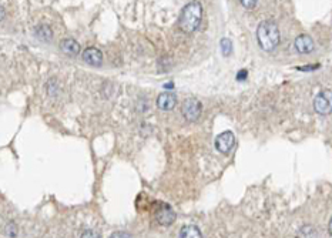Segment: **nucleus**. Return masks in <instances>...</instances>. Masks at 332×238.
Here are the masks:
<instances>
[{
    "instance_id": "obj_1",
    "label": "nucleus",
    "mask_w": 332,
    "mask_h": 238,
    "mask_svg": "<svg viewBox=\"0 0 332 238\" xmlns=\"http://www.w3.org/2000/svg\"><path fill=\"white\" fill-rule=\"evenodd\" d=\"M257 40H258L259 47L264 52H273L281 40V33L277 23L273 20H265L259 23L257 29Z\"/></svg>"
},
{
    "instance_id": "obj_2",
    "label": "nucleus",
    "mask_w": 332,
    "mask_h": 238,
    "mask_svg": "<svg viewBox=\"0 0 332 238\" xmlns=\"http://www.w3.org/2000/svg\"><path fill=\"white\" fill-rule=\"evenodd\" d=\"M203 19V6L200 1H191L185 6L178 19L180 29L184 33H194Z\"/></svg>"
},
{
    "instance_id": "obj_3",
    "label": "nucleus",
    "mask_w": 332,
    "mask_h": 238,
    "mask_svg": "<svg viewBox=\"0 0 332 238\" xmlns=\"http://www.w3.org/2000/svg\"><path fill=\"white\" fill-rule=\"evenodd\" d=\"M201 103L197 100V99H188L185 100L184 104H183V116L185 117L187 121L190 123H194L200 119L201 116Z\"/></svg>"
},
{
    "instance_id": "obj_4",
    "label": "nucleus",
    "mask_w": 332,
    "mask_h": 238,
    "mask_svg": "<svg viewBox=\"0 0 332 238\" xmlns=\"http://www.w3.org/2000/svg\"><path fill=\"white\" fill-rule=\"evenodd\" d=\"M331 90H322L314 100V109L318 114L327 116L331 113Z\"/></svg>"
},
{
    "instance_id": "obj_5",
    "label": "nucleus",
    "mask_w": 332,
    "mask_h": 238,
    "mask_svg": "<svg viewBox=\"0 0 332 238\" xmlns=\"http://www.w3.org/2000/svg\"><path fill=\"white\" fill-rule=\"evenodd\" d=\"M234 143H235L234 134L231 131H224L215 139V148L222 154H228L233 150Z\"/></svg>"
},
{
    "instance_id": "obj_6",
    "label": "nucleus",
    "mask_w": 332,
    "mask_h": 238,
    "mask_svg": "<svg viewBox=\"0 0 332 238\" xmlns=\"http://www.w3.org/2000/svg\"><path fill=\"white\" fill-rule=\"evenodd\" d=\"M156 218L158 221V224L166 225L167 227V225H171V224L176 221L177 216H176L174 210H173L170 205H167V204H160L158 210L156 211Z\"/></svg>"
},
{
    "instance_id": "obj_7",
    "label": "nucleus",
    "mask_w": 332,
    "mask_h": 238,
    "mask_svg": "<svg viewBox=\"0 0 332 238\" xmlns=\"http://www.w3.org/2000/svg\"><path fill=\"white\" fill-rule=\"evenodd\" d=\"M81 57H83V60H84L87 64L94 66V67H98V66L103 64V53H101L98 49H96V47H87V49L83 52Z\"/></svg>"
},
{
    "instance_id": "obj_8",
    "label": "nucleus",
    "mask_w": 332,
    "mask_h": 238,
    "mask_svg": "<svg viewBox=\"0 0 332 238\" xmlns=\"http://www.w3.org/2000/svg\"><path fill=\"white\" fill-rule=\"evenodd\" d=\"M294 46H295V49L299 53L308 55V53H311V52L314 50L315 43L311 36H308V35H301V36H298L295 39Z\"/></svg>"
},
{
    "instance_id": "obj_9",
    "label": "nucleus",
    "mask_w": 332,
    "mask_h": 238,
    "mask_svg": "<svg viewBox=\"0 0 332 238\" xmlns=\"http://www.w3.org/2000/svg\"><path fill=\"white\" fill-rule=\"evenodd\" d=\"M177 104V96L174 93H161L158 97H157V107L160 110H173Z\"/></svg>"
},
{
    "instance_id": "obj_10",
    "label": "nucleus",
    "mask_w": 332,
    "mask_h": 238,
    "mask_svg": "<svg viewBox=\"0 0 332 238\" xmlns=\"http://www.w3.org/2000/svg\"><path fill=\"white\" fill-rule=\"evenodd\" d=\"M60 49L64 55L77 56L80 53V44L74 39H64L60 43Z\"/></svg>"
},
{
    "instance_id": "obj_11",
    "label": "nucleus",
    "mask_w": 332,
    "mask_h": 238,
    "mask_svg": "<svg viewBox=\"0 0 332 238\" xmlns=\"http://www.w3.org/2000/svg\"><path fill=\"white\" fill-rule=\"evenodd\" d=\"M178 238H203V234L198 227L195 225H185L180 230Z\"/></svg>"
},
{
    "instance_id": "obj_12",
    "label": "nucleus",
    "mask_w": 332,
    "mask_h": 238,
    "mask_svg": "<svg viewBox=\"0 0 332 238\" xmlns=\"http://www.w3.org/2000/svg\"><path fill=\"white\" fill-rule=\"evenodd\" d=\"M35 35L36 37H39L40 40L43 41H50L53 39V32L49 26L46 24H39L36 29H35Z\"/></svg>"
},
{
    "instance_id": "obj_13",
    "label": "nucleus",
    "mask_w": 332,
    "mask_h": 238,
    "mask_svg": "<svg viewBox=\"0 0 332 238\" xmlns=\"http://www.w3.org/2000/svg\"><path fill=\"white\" fill-rule=\"evenodd\" d=\"M298 238H318V231L311 225H305L298 231Z\"/></svg>"
},
{
    "instance_id": "obj_14",
    "label": "nucleus",
    "mask_w": 332,
    "mask_h": 238,
    "mask_svg": "<svg viewBox=\"0 0 332 238\" xmlns=\"http://www.w3.org/2000/svg\"><path fill=\"white\" fill-rule=\"evenodd\" d=\"M221 50H222V55L224 56L231 55V52H233V43H231V40H228V39H222Z\"/></svg>"
},
{
    "instance_id": "obj_15",
    "label": "nucleus",
    "mask_w": 332,
    "mask_h": 238,
    "mask_svg": "<svg viewBox=\"0 0 332 238\" xmlns=\"http://www.w3.org/2000/svg\"><path fill=\"white\" fill-rule=\"evenodd\" d=\"M6 234L9 236V237H16V234H18V227L12 222V224H7V227H6Z\"/></svg>"
},
{
    "instance_id": "obj_16",
    "label": "nucleus",
    "mask_w": 332,
    "mask_h": 238,
    "mask_svg": "<svg viewBox=\"0 0 332 238\" xmlns=\"http://www.w3.org/2000/svg\"><path fill=\"white\" fill-rule=\"evenodd\" d=\"M81 238H101V237H100V234H97V233L93 231V230H86V231L81 234Z\"/></svg>"
},
{
    "instance_id": "obj_17",
    "label": "nucleus",
    "mask_w": 332,
    "mask_h": 238,
    "mask_svg": "<svg viewBox=\"0 0 332 238\" xmlns=\"http://www.w3.org/2000/svg\"><path fill=\"white\" fill-rule=\"evenodd\" d=\"M110 238H133L130 236L129 233H124V231H116L110 236Z\"/></svg>"
},
{
    "instance_id": "obj_18",
    "label": "nucleus",
    "mask_w": 332,
    "mask_h": 238,
    "mask_svg": "<svg viewBox=\"0 0 332 238\" xmlns=\"http://www.w3.org/2000/svg\"><path fill=\"white\" fill-rule=\"evenodd\" d=\"M241 6H244L247 10H253V9L257 6V1H247V0H242V1H241Z\"/></svg>"
},
{
    "instance_id": "obj_19",
    "label": "nucleus",
    "mask_w": 332,
    "mask_h": 238,
    "mask_svg": "<svg viewBox=\"0 0 332 238\" xmlns=\"http://www.w3.org/2000/svg\"><path fill=\"white\" fill-rule=\"evenodd\" d=\"M247 76H248L247 70H241V72H238V74H237V80H245Z\"/></svg>"
},
{
    "instance_id": "obj_20",
    "label": "nucleus",
    "mask_w": 332,
    "mask_h": 238,
    "mask_svg": "<svg viewBox=\"0 0 332 238\" xmlns=\"http://www.w3.org/2000/svg\"><path fill=\"white\" fill-rule=\"evenodd\" d=\"M319 66H305V67H299V70H315V69H318Z\"/></svg>"
},
{
    "instance_id": "obj_21",
    "label": "nucleus",
    "mask_w": 332,
    "mask_h": 238,
    "mask_svg": "<svg viewBox=\"0 0 332 238\" xmlns=\"http://www.w3.org/2000/svg\"><path fill=\"white\" fill-rule=\"evenodd\" d=\"M4 16H6V10H4V7L0 4V20H3L4 19Z\"/></svg>"
},
{
    "instance_id": "obj_22",
    "label": "nucleus",
    "mask_w": 332,
    "mask_h": 238,
    "mask_svg": "<svg viewBox=\"0 0 332 238\" xmlns=\"http://www.w3.org/2000/svg\"><path fill=\"white\" fill-rule=\"evenodd\" d=\"M328 231H330V234H332V220L330 221V224H328Z\"/></svg>"
},
{
    "instance_id": "obj_23",
    "label": "nucleus",
    "mask_w": 332,
    "mask_h": 238,
    "mask_svg": "<svg viewBox=\"0 0 332 238\" xmlns=\"http://www.w3.org/2000/svg\"><path fill=\"white\" fill-rule=\"evenodd\" d=\"M167 89H173V83H168V84H166Z\"/></svg>"
}]
</instances>
